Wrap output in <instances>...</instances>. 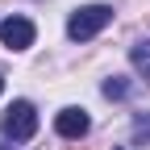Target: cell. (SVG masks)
Here are the masks:
<instances>
[{"instance_id":"cell-1","label":"cell","mask_w":150,"mask_h":150,"mask_svg":"<svg viewBox=\"0 0 150 150\" xmlns=\"http://www.w3.org/2000/svg\"><path fill=\"white\" fill-rule=\"evenodd\" d=\"M108 21H112V8L108 4H83V8H75L67 17V38L71 42H88V38H96Z\"/></svg>"},{"instance_id":"cell-2","label":"cell","mask_w":150,"mask_h":150,"mask_svg":"<svg viewBox=\"0 0 150 150\" xmlns=\"http://www.w3.org/2000/svg\"><path fill=\"white\" fill-rule=\"evenodd\" d=\"M0 129H4L13 142H29V138L38 134V108H33L29 100H17V104H8V112L0 117Z\"/></svg>"},{"instance_id":"cell-3","label":"cell","mask_w":150,"mask_h":150,"mask_svg":"<svg viewBox=\"0 0 150 150\" xmlns=\"http://www.w3.org/2000/svg\"><path fill=\"white\" fill-rule=\"evenodd\" d=\"M33 38H38V29H33L29 17H4V21H0V42L8 50H29Z\"/></svg>"},{"instance_id":"cell-4","label":"cell","mask_w":150,"mask_h":150,"mask_svg":"<svg viewBox=\"0 0 150 150\" xmlns=\"http://www.w3.org/2000/svg\"><path fill=\"white\" fill-rule=\"evenodd\" d=\"M54 129H59V138H71V142H79L88 129H92V117L83 108H63L59 117H54Z\"/></svg>"},{"instance_id":"cell-5","label":"cell","mask_w":150,"mask_h":150,"mask_svg":"<svg viewBox=\"0 0 150 150\" xmlns=\"http://www.w3.org/2000/svg\"><path fill=\"white\" fill-rule=\"evenodd\" d=\"M100 92H104L108 100H125V96H129V79H125V75H108Z\"/></svg>"},{"instance_id":"cell-6","label":"cell","mask_w":150,"mask_h":150,"mask_svg":"<svg viewBox=\"0 0 150 150\" xmlns=\"http://www.w3.org/2000/svg\"><path fill=\"white\" fill-rule=\"evenodd\" d=\"M129 59H134V67H138V71H146V75H150V42H138Z\"/></svg>"},{"instance_id":"cell-7","label":"cell","mask_w":150,"mask_h":150,"mask_svg":"<svg viewBox=\"0 0 150 150\" xmlns=\"http://www.w3.org/2000/svg\"><path fill=\"white\" fill-rule=\"evenodd\" d=\"M134 142H150V112L134 117Z\"/></svg>"},{"instance_id":"cell-8","label":"cell","mask_w":150,"mask_h":150,"mask_svg":"<svg viewBox=\"0 0 150 150\" xmlns=\"http://www.w3.org/2000/svg\"><path fill=\"white\" fill-rule=\"evenodd\" d=\"M0 92H4V79H0Z\"/></svg>"},{"instance_id":"cell-9","label":"cell","mask_w":150,"mask_h":150,"mask_svg":"<svg viewBox=\"0 0 150 150\" xmlns=\"http://www.w3.org/2000/svg\"><path fill=\"white\" fill-rule=\"evenodd\" d=\"M112 150H125V146H112Z\"/></svg>"}]
</instances>
